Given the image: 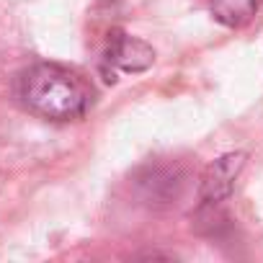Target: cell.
<instances>
[{
    "instance_id": "6da1fadb",
    "label": "cell",
    "mask_w": 263,
    "mask_h": 263,
    "mask_svg": "<svg viewBox=\"0 0 263 263\" xmlns=\"http://www.w3.org/2000/svg\"><path fill=\"white\" fill-rule=\"evenodd\" d=\"M18 96L31 114L47 121H75L90 106L88 85L54 62L31 65L18 80Z\"/></svg>"
},
{
    "instance_id": "7a4b0ae2",
    "label": "cell",
    "mask_w": 263,
    "mask_h": 263,
    "mask_svg": "<svg viewBox=\"0 0 263 263\" xmlns=\"http://www.w3.org/2000/svg\"><path fill=\"white\" fill-rule=\"evenodd\" d=\"M248 155L245 153H227L219 155L214 163L206 165V171L199 178V204L201 206H217L222 201L230 199V194L235 191V183L245 168Z\"/></svg>"
},
{
    "instance_id": "3957f363",
    "label": "cell",
    "mask_w": 263,
    "mask_h": 263,
    "mask_svg": "<svg viewBox=\"0 0 263 263\" xmlns=\"http://www.w3.org/2000/svg\"><path fill=\"white\" fill-rule=\"evenodd\" d=\"M155 62V49L137 39V36H129L124 31H114L108 39V49H106V65L129 72V75H137L145 72L147 67H153Z\"/></svg>"
},
{
    "instance_id": "277c9868",
    "label": "cell",
    "mask_w": 263,
    "mask_h": 263,
    "mask_svg": "<svg viewBox=\"0 0 263 263\" xmlns=\"http://www.w3.org/2000/svg\"><path fill=\"white\" fill-rule=\"evenodd\" d=\"M258 8V0H212V16L222 26H242Z\"/></svg>"
}]
</instances>
